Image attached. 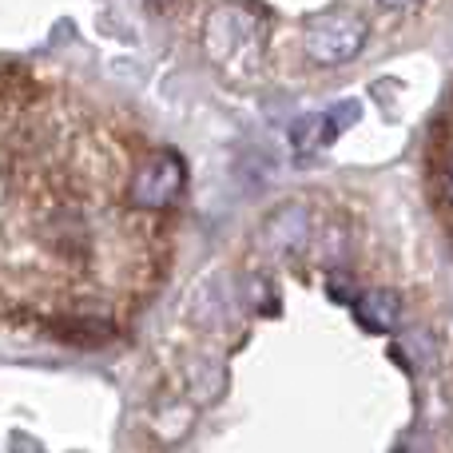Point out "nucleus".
<instances>
[{
    "label": "nucleus",
    "instance_id": "f257e3e1",
    "mask_svg": "<svg viewBox=\"0 0 453 453\" xmlns=\"http://www.w3.org/2000/svg\"><path fill=\"white\" fill-rule=\"evenodd\" d=\"M183 188H188V167L175 151L159 148L135 164L132 180H127V207L140 215H159L167 207L180 203Z\"/></svg>",
    "mask_w": 453,
    "mask_h": 453
},
{
    "label": "nucleus",
    "instance_id": "f03ea898",
    "mask_svg": "<svg viewBox=\"0 0 453 453\" xmlns=\"http://www.w3.org/2000/svg\"><path fill=\"white\" fill-rule=\"evenodd\" d=\"M366 40H370V24L358 12H350V8L322 12L306 24V56L314 64H322V68L350 64L366 48Z\"/></svg>",
    "mask_w": 453,
    "mask_h": 453
},
{
    "label": "nucleus",
    "instance_id": "7ed1b4c3",
    "mask_svg": "<svg viewBox=\"0 0 453 453\" xmlns=\"http://www.w3.org/2000/svg\"><path fill=\"white\" fill-rule=\"evenodd\" d=\"M263 242L271 250H279V255L306 247V242H311V215H306L303 207H282L279 215H271V219H266Z\"/></svg>",
    "mask_w": 453,
    "mask_h": 453
},
{
    "label": "nucleus",
    "instance_id": "20e7f679",
    "mask_svg": "<svg viewBox=\"0 0 453 453\" xmlns=\"http://www.w3.org/2000/svg\"><path fill=\"white\" fill-rule=\"evenodd\" d=\"M354 314H358V322L366 330H374V334H386V330H394L402 322V295L398 290H366L362 298H354Z\"/></svg>",
    "mask_w": 453,
    "mask_h": 453
},
{
    "label": "nucleus",
    "instance_id": "39448f33",
    "mask_svg": "<svg viewBox=\"0 0 453 453\" xmlns=\"http://www.w3.org/2000/svg\"><path fill=\"white\" fill-rule=\"evenodd\" d=\"M441 199H446V207L453 211V151L446 156V164H441Z\"/></svg>",
    "mask_w": 453,
    "mask_h": 453
},
{
    "label": "nucleus",
    "instance_id": "423d86ee",
    "mask_svg": "<svg viewBox=\"0 0 453 453\" xmlns=\"http://www.w3.org/2000/svg\"><path fill=\"white\" fill-rule=\"evenodd\" d=\"M151 4H156L159 12H175V8H183L188 0H151Z\"/></svg>",
    "mask_w": 453,
    "mask_h": 453
},
{
    "label": "nucleus",
    "instance_id": "0eeeda50",
    "mask_svg": "<svg viewBox=\"0 0 453 453\" xmlns=\"http://www.w3.org/2000/svg\"><path fill=\"white\" fill-rule=\"evenodd\" d=\"M378 4H386V8H406V4H414V0H378Z\"/></svg>",
    "mask_w": 453,
    "mask_h": 453
}]
</instances>
